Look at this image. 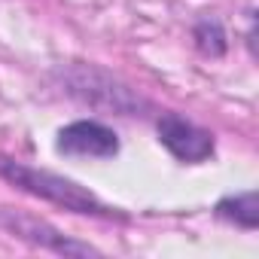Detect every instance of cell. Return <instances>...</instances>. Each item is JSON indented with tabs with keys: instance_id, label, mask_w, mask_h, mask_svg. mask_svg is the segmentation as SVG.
<instances>
[{
	"instance_id": "4",
	"label": "cell",
	"mask_w": 259,
	"mask_h": 259,
	"mask_svg": "<svg viewBox=\"0 0 259 259\" xmlns=\"http://www.w3.org/2000/svg\"><path fill=\"white\" fill-rule=\"evenodd\" d=\"M7 223H10V229H13L16 235L31 238V241H37V244H43V247H52V250H58V253H92V247H82V244L67 241L64 235H58V232H55V229H49L46 223L22 220V217H10Z\"/></svg>"
},
{
	"instance_id": "3",
	"label": "cell",
	"mask_w": 259,
	"mask_h": 259,
	"mask_svg": "<svg viewBox=\"0 0 259 259\" xmlns=\"http://www.w3.org/2000/svg\"><path fill=\"white\" fill-rule=\"evenodd\" d=\"M159 138L183 162H204L213 153V138L207 132H201L198 125L180 119L177 113H165L159 119Z\"/></svg>"
},
{
	"instance_id": "2",
	"label": "cell",
	"mask_w": 259,
	"mask_h": 259,
	"mask_svg": "<svg viewBox=\"0 0 259 259\" xmlns=\"http://www.w3.org/2000/svg\"><path fill=\"white\" fill-rule=\"evenodd\" d=\"M58 153L64 156H92V159H110L119 153V141L101 122H73L58 132Z\"/></svg>"
},
{
	"instance_id": "1",
	"label": "cell",
	"mask_w": 259,
	"mask_h": 259,
	"mask_svg": "<svg viewBox=\"0 0 259 259\" xmlns=\"http://www.w3.org/2000/svg\"><path fill=\"white\" fill-rule=\"evenodd\" d=\"M0 174H4L7 180H13L16 186H22L25 192L40 195L46 201H55V204H61V207H67L73 213H98V217L110 213V207H104L92 192H85L73 180L55 177L49 171H37V168L19 165V162H0Z\"/></svg>"
},
{
	"instance_id": "6",
	"label": "cell",
	"mask_w": 259,
	"mask_h": 259,
	"mask_svg": "<svg viewBox=\"0 0 259 259\" xmlns=\"http://www.w3.org/2000/svg\"><path fill=\"white\" fill-rule=\"evenodd\" d=\"M195 40H198L201 52H207V55H223L226 52V34L217 22H201L195 28Z\"/></svg>"
},
{
	"instance_id": "5",
	"label": "cell",
	"mask_w": 259,
	"mask_h": 259,
	"mask_svg": "<svg viewBox=\"0 0 259 259\" xmlns=\"http://www.w3.org/2000/svg\"><path fill=\"white\" fill-rule=\"evenodd\" d=\"M220 217H229L247 229H253L259 223V204H256V192H247V195H238V198H226L220 201Z\"/></svg>"
}]
</instances>
